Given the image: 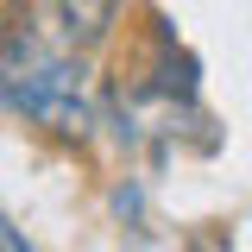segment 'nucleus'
Returning a JSON list of instances; mask_svg holds the SVG:
<instances>
[{"mask_svg": "<svg viewBox=\"0 0 252 252\" xmlns=\"http://www.w3.org/2000/svg\"><path fill=\"white\" fill-rule=\"evenodd\" d=\"M6 107L13 114H26V120H44V126H57V132H82L89 126V107H82V94H76V63H38L32 76H19V82H6Z\"/></svg>", "mask_w": 252, "mask_h": 252, "instance_id": "1", "label": "nucleus"}, {"mask_svg": "<svg viewBox=\"0 0 252 252\" xmlns=\"http://www.w3.org/2000/svg\"><path fill=\"white\" fill-rule=\"evenodd\" d=\"M114 13H120V0H63V32H69V44H94V38H107Z\"/></svg>", "mask_w": 252, "mask_h": 252, "instance_id": "2", "label": "nucleus"}, {"mask_svg": "<svg viewBox=\"0 0 252 252\" xmlns=\"http://www.w3.org/2000/svg\"><path fill=\"white\" fill-rule=\"evenodd\" d=\"M114 215H120V220H132V215H139V189H132V183H120V189H114Z\"/></svg>", "mask_w": 252, "mask_h": 252, "instance_id": "3", "label": "nucleus"}, {"mask_svg": "<svg viewBox=\"0 0 252 252\" xmlns=\"http://www.w3.org/2000/svg\"><path fill=\"white\" fill-rule=\"evenodd\" d=\"M0 252H32V246H26V233H19V227H13V220H6V227H0Z\"/></svg>", "mask_w": 252, "mask_h": 252, "instance_id": "4", "label": "nucleus"}, {"mask_svg": "<svg viewBox=\"0 0 252 252\" xmlns=\"http://www.w3.org/2000/svg\"><path fill=\"white\" fill-rule=\"evenodd\" d=\"M189 252H233V246H227V240H215V233H195V240H189Z\"/></svg>", "mask_w": 252, "mask_h": 252, "instance_id": "5", "label": "nucleus"}]
</instances>
